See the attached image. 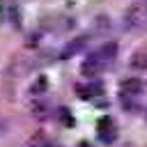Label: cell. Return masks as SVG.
<instances>
[{"label":"cell","mask_w":147,"mask_h":147,"mask_svg":"<svg viewBox=\"0 0 147 147\" xmlns=\"http://www.w3.org/2000/svg\"><path fill=\"white\" fill-rule=\"evenodd\" d=\"M124 28L126 30H142V28H147V2H133L124 11Z\"/></svg>","instance_id":"cell-1"},{"label":"cell","mask_w":147,"mask_h":147,"mask_svg":"<svg viewBox=\"0 0 147 147\" xmlns=\"http://www.w3.org/2000/svg\"><path fill=\"white\" fill-rule=\"evenodd\" d=\"M106 67H108V64L103 62V57L99 55V51H94V53H90V55L85 57V62H83L80 71H83V76H87V78H96Z\"/></svg>","instance_id":"cell-2"},{"label":"cell","mask_w":147,"mask_h":147,"mask_svg":"<svg viewBox=\"0 0 147 147\" xmlns=\"http://www.w3.org/2000/svg\"><path fill=\"white\" fill-rule=\"evenodd\" d=\"M99 140L103 142V145H110V142H115V138H117V131H115V124H113V119L108 117V115H103L101 119H99Z\"/></svg>","instance_id":"cell-3"},{"label":"cell","mask_w":147,"mask_h":147,"mask_svg":"<svg viewBox=\"0 0 147 147\" xmlns=\"http://www.w3.org/2000/svg\"><path fill=\"white\" fill-rule=\"evenodd\" d=\"M85 44H87V37H76V39H71V41L60 51V60H69V57H74L76 53H80V51L85 48Z\"/></svg>","instance_id":"cell-4"},{"label":"cell","mask_w":147,"mask_h":147,"mask_svg":"<svg viewBox=\"0 0 147 147\" xmlns=\"http://www.w3.org/2000/svg\"><path fill=\"white\" fill-rule=\"evenodd\" d=\"M119 90H122V94H131V96H138V94L145 90V83H142L140 78H124V80L119 83Z\"/></svg>","instance_id":"cell-5"},{"label":"cell","mask_w":147,"mask_h":147,"mask_svg":"<svg viewBox=\"0 0 147 147\" xmlns=\"http://www.w3.org/2000/svg\"><path fill=\"white\" fill-rule=\"evenodd\" d=\"M99 55L103 57V62H106V64H113V62H115V57H117V44H115V41L103 44V46L99 48Z\"/></svg>","instance_id":"cell-6"},{"label":"cell","mask_w":147,"mask_h":147,"mask_svg":"<svg viewBox=\"0 0 147 147\" xmlns=\"http://www.w3.org/2000/svg\"><path fill=\"white\" fill-rule=\"evenodd\" d=\"M94 28H96V32H99V34H106V32L113 28V23H110V18H108V16H99V18L94 21Z\"/></svg>","instance_id":"cell-7"},{"label":"cell","mask_w":147,"mask_h":147,"mask_svg":"<svg viewBox=\"0 0 147 147\" xmlns=\"http://www.w3.org/2000/svg\"><path fill=\"white\" fill-rule=\"evenodd\" d=\"M131 67L133 69H147V53H136L133 57H131Z\"/></svg>","instance_id":"cell-8"},{"label":"cell","mask_w":147,"mask_h":147,"mask_svg":"<svg viewBox=\"0 0 147 147\" xmlns=\"http://www.w3.org/2000/svg\"><path fill=\"white\" fill-rule=\"evenodd\" d=\"M7 11H9V21H11V25H14V28H21V11H18V7H16V5H9Z\"/></svg>","instance_id":"cell-9"},{"label":"cell","mask_w":147,"mask_h":147,"mask_svg":"<svg viewBox=\"0 0 147 147\" xmlns=\"http://www.w3.org/2000/svg\"><path fill=\"white\" fill-rule=\"evenodd\" d=\"M60 119L64 122V126H74V117L69 115V110H67V108H60Z\"/></svg>","instance_id":"cell-10"},{"label":"cell","mask_w":147,"mask_h":147,"mask_svg":"<svg viewBox=\"0 0 147 147\" xmlns=\"http://www.w3.org/2000/svg\"><path fill=\"white\" fill-rule=\"evenodd\" d=\"M32 110H34L39 117H46V110H48V108H46L44 103H34V108H32Z\"/></svg>","instance_id":"cell-11"},{"label":"cell","mask_w":147,"mask_h":147,"mask_svg":"<svg viewBox=\"0 0 147 147\" xmlns=\"http://www.w3.org/2000/svg\"><path fill=\"white\" fill-rule=\"evenodd\" d=\"M44 87H46V78H44V76H41V78H39V83H37V85H34V87H32V92H34V94H39V92H41V90H44Z\"/></svg>","instance_id":"cell-12"},{"label":"cell","mask_w":147,"mask_h":147,"mask_svg":"<svg viewBox=\"0 0 147 147\" xmlns=\"http://www.w3.org/2000/svg\"><path fill=\"white\" fill-rule=\"evenodd\" d=\"M0 21H5V11H2V5H0Z\"/></svg>","instance_id":"cell-13"},{"label":"cell","mask_w":147,"mask_h":147,"mask_svg":"<svg viewBox=\"0 0 147 147\" xmlns=\"http://www.w3.org/2000/svg\"><path fill=\"white\" fill-rule=\"evenodd\" d=\"M78 147H92L90 142H78Z\"/></svg>","instance_id":"cell-14"},{"label":"cell","mask_w":147,"mask_h":147,"mask_svg":"<svg viewBox=\"0 0 147 147\" xmlns=\"http://www.w3.org/2000/svg\"><path fill=\"white\" fill-rule=\"evenodd\" d=\"M0 129H2V124H0ZM0 133H2V131H0Z\"/></svg>","instance_id":"cell-15"},{"label":"cell","mask_w":147,"mask_h":147,"mask_svg":"<svg viewBox=\"0 0 147 147\" xmlns=\"http://www.w3.org/2000/svg\"><path fill=\"white\" fill-rule=\"evenodd\" d=\"M145 2H147V0H145Z\"/></svg>","instance_id":"cell-16"}]
</instances>
